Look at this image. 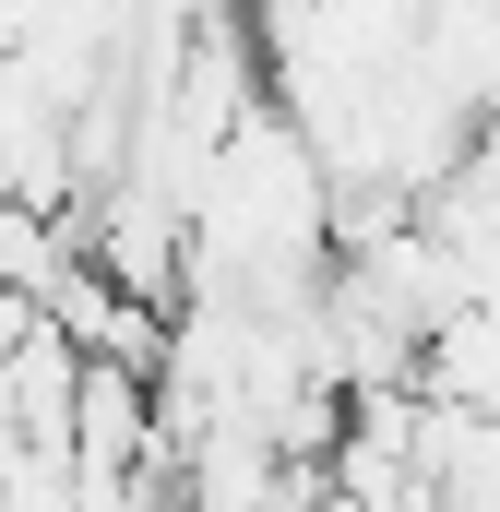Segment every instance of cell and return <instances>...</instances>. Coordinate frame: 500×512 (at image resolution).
<instances>
[{
	"mask_svg": "<svg viewBox=\"0 0 500 512\" xmlns=\"http://www.w3.org/2000/svg\"><path fill=\"white\" fill-rule=\"evenodd\" d=\"M417 72H429L477 131H500V0H429V24H417Z\"/></svg>",
	"mask_w": 500,
	"mask_h": 512,
	"instance_id": "1",
	"label": "cell"
},
{
	"mask_svg": "<svg viewBox=\"0 0 500 512\" xmlns=\"http://www.w3.org/2000/svg\"><path fill=\"white\" fill-rule=\"evenodd\" d=\"M417 393H441V405H465V417L500 429V298H477V310L429 346V382H417Z\"/></svg>",
	"mask_w": 500,
	"mask_h": 512,
	"instance_id": "2",
	"label": "cell"
}]
</instances>
